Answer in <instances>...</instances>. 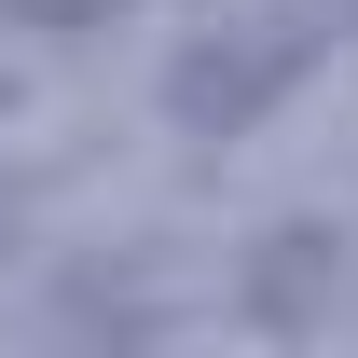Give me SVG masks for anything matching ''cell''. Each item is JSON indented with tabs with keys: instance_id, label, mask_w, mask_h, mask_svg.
<instances>
[{
	"instance_id": "1",
	"label": "cell",
	"mask_w": 358,
	"mask_h": 358,
	"mask_svg": "<svg viewBox=\"0 0 358 358\" xmlns=\"http://www.w3.org/2000/svg\"><path fill=\"white\" fill-rule=\"evenodd\" d=\"M289 69H303V42H234V55L207 42V55H179V83H166V96H179V124H248Z\"/></svg>"
},
{
	"instance_id": "2",
	"label": "cell",
	"mask_w": 358,
	"mask_h": 358,
	"mask_svg": "<svg viewBox=\"0 0 358 358\" xmlns=\"http://www.w3.org/2000/svg\"><path fill=\"white\" fill-rule=\"evenodd\" d=\"M14 14H83V0H14Z\"/></svg>"
},
{
	"instance_id": "3",
	"label": "cell",
	"mask_w": 358,
	"mask_h": 358,
	"mask_svg": "<svg viewBox=\"0 0 358 358\" xmlns=\"http://www.w3.org/2000/svg\"><path fill=\"white\" fill-rule=\"evenodd\" d=\"M345 28H358V0H345Z\"/></svg>"
}]
</instances>
